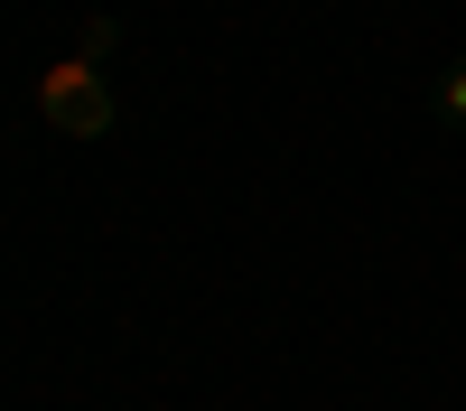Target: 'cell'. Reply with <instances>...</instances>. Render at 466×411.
I'll list each match as a JSON object with an SVG mask.
<instances>
[{"mask_svg":"<svg viewBox=\"0 0 466 411\" xmlns=\"http://www.w3.org/2000/svg\"><path fill=\"white\" fill-rule=\"evenodd\" d=\"M37 112H47V131H66V140H103L112 131V66L103 57H85V47H66V57H47L37 66Z\"/></svg>","mask_w":466,"mask_h":411,"instance_id":"cell-1","label":"cell"},{"mask_svg":"<svg viewBox=\"0 0 466 411\" xmlns=\"http://www.w3.org/2000/svg\"><path fill=\"white\" fill-rule=\"evenodd\" d=\"M75 47H85V57H103V66H112V57H122V19H112V10H94L85 28H75Z\"/></svg>","mask_w":466,"mask_h":411,"instance_id":"cell-2","label":"cell"},{"mask_svg":"<svg viewBox=\"0 0 466 411\" xmlns=\"http://www.w3.org/2000/svg\"><path fill=\"white\" fill-rule=\"evenodd\" d=\"M430 103H439V122H457V131H466V57L439 75V94H430Z\"/></svg>","mask_w":466,"mask_h":411,"instance_id":"cell-3","label":"cell"}]
</instances>
